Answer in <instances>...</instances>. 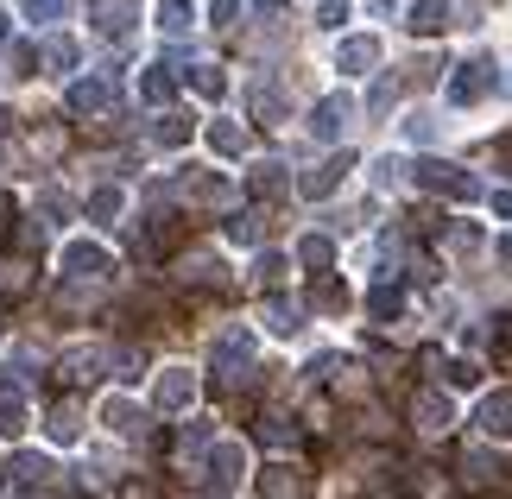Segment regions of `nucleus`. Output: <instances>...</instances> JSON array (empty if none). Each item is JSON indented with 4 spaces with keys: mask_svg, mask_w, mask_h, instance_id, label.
I'll return each mask as SVG.
<instances>
[{
    "mask_svg": "<svg viewBox=\"0 0 512 499\" xmlns=\"http://www.w3.org/2000/svg\"><path fill=\"white\" fill-rule=\"evenodd\" d=\"M411 171H418V184H424L430 196H449V203H475V196H481L475 177H468L462 165H443V158H418Z\"/></svg>",
    "mask_w": 512,
    "mask_h": 499,
    "instance_id": "nucleus-1",
    "label": "nucleus"
},
{
    "mask_svg": "<svg viewBox=\"0 0 512 499\" xmlns=\"http://www.w3.org/2000/svg\"><path fill=\"white\" fill-rule=\"evenodd\" d=\"M108 272H114L108 247H95V241H70L64 247V278L70 285H95V278H108Z\"/></svg>",
    "mask_w": 512,
    "mask_h": 499,
    "instance_id": "nucleus-2",
    "label": "nucleus"
},
{
    "mask_svg": "<svg viewBox=\"0 0 512 499\" xmlns=\"http://www.w3.org/2000/svg\"><path fill=\"white\" fill-rule=\"evenodd\" d=\"M247 367H253V335L247 329H228L222 342H215V379H228V386H234Z\"/></svg>",
    "mask_w": 512,
    "mask_h": 499,
    "instance_id": "nucleus-3",
    "label": "nucleus"
},
{
    "mask_svg": "<svg viewBox=\"0 0 512 499\" xmlns=\"http://www.w3.org/2000/svg\"><path fill=\"white\" fill-rule=\"evenodd\" d=\"M190 398H196V373L190 367H165L159 386H152V405L159 411H190Z\"/></svg>",
    "mask_w": 512,
    "mask_h": 499,
    "instance_id": "nucleus-4",
    "label": "nucleus"
},
{
    "mask_svg": "<svg viewBox=\"0 0 512 499\" xmlns=\"http://www.w3.org/2000/svg\"><path fill=\"white\" fill-rule=\"evenodd\" d=\"M411 424L430 430V436H443L449 424H456V405H449L443 392H418V398H411Z\"/></svg>",
    "mask_w": 512,
    "mask_h": 499,
    "instance_id": "nucleus-5",
    "label": "nucleus"
},
{
    "mask_svg": "<svg viewBox=\"0 0 512 499\" xmlns=\"http://www.w3.org/2000/svg\"><path fill=\"white\" fill-rule=\"evenodd\" d=\"M487 89H494V64H462L456 76H449V102H456V108L481 102Z\"/></svg>",
    "mask_w": 512,
    "mask_h": 499,
    "instance_id": "nucleus-6",
    "label": "nucleus"
},
{
    "mask_svg": "<svg viewBox=\"0 0 512 499\" xmlns=\"http://www.w3.org/2000/svg\"><path fill=\"white\" fill-rule=\"evenodd\" d=\"M108 354L102 348H70L64 361H57V379H70V386H89V379H102Z\"/></svg>",
    "mask_w": 512,
    "mask_h": 499,
    "instance_id": "nucleus-7",
    "label": "nucleus"
},
{
    "mask_svg": "<svg viewBox=\"0 0 512 499\" xmlns=\"http://www.w3.org/2000/svg\"><path fill=\"white\" fill-rule=\"evenodd\" d=\"M475 424H481V436H494V443H506V436H512V392H494V398H481Z\"/></svg>",
    "mask_w": 512,
    "mask_h": 499,
    "instance_id": "nucleus-8",
    "label": "nucleus"
},
{
    "mask_svg": "<svg viewBox=\"0 0 512 499\" xmlns=\"http://www.w3.org/2000/svg\"><path fill=\"white\" fill-rule=\"evenodd\" d=\"M380 64V38H342V51H336V70L342 76H361Z\"/></svg>",
    "mask_w": 512,
    "mask_h": 499,
    "instance_id": "nucleus-9",
    "label": "nucleus"
},
{
    "mask_svg": "<svg viewBox=\"0 0 512 499\" xmlns=\"http://www.w3.org/2000/svg\"><path fill=\"white\" fill-rule=\"evenodd\" d=\"M348 95H329V102H317V114H310V133H317V139H336L342 127H348Z\"/></svg>",
    "mask_w": 512,
    "mask_h": 499,
    "instance_id": "nucleus-10",
    "label": "nucleus"
},
{
    "mask_svg": "<svg viewBox=\"0 0 512 499\" xmlns=\"http://www.w3.org/2000/svg\"><path fill=\"white\" fill-rule=\"evenodd\" d=\"M260 499H304V474L285 468V462L266 468V474H260Z\"/></svg>",
    "mask_w": 512,
    "mask_h": 499,
    "instance_id": "nucleus-11",
    "label": "nucleus"
},
{
    "mask_svg": "<svg viewBox=\"0 0 512 499\" xmlns=\"http://www.w3.org/2000/svg\"><path fill=\"white\" fill-rule=\"evenodd\" d=\"M64 108H70V114H95V108H108V83H102V76H83V83H70Z\"/></svg>",
    "mask_w": 512,
    "mask_h": 499,
    "instance_id": "nucleus-12",
    "label": "nucleus"
},
{
    "mask_svg": "<svg viewBox=\"0 0 512 499\" xmlns=\"http://www.w3.org/2000/svg\"><path fill=\"white\" fill-rule=\"evenodd\" d=\"M348 165H354L348 152H342V158H329V165H317V171H304V177H298V190H304V196H329V190L342 184V171H348Z\"/></svg>",
    "mask_w": 512,
    "mask_h": 499,
    "instance_id": "nucleus-13",
    "label": "nucleus"
},
{
    "mask_svg": "<svg viewBox=\"0 0 512 499\" xmlns=\"http://www.w3.org/2000/svg\"><path fill=\"white\" fill-rule=\"evenodd\" d=\"M411 32L418 38H437L443 26H449V0H418V7H411V19H405Z\"/></svg>",
    "mask_w": 512,
    "mask_h": 499,
    "instance_id": "nucleus-14",
    "label": "nucleus"
},
{
    "mask_svg": "<svg viewBox=\"0 0 512 499\" xmlns=\"http://www.w3.org/2000/svg\"><path fill=\"white\" fill-rule=\"evenodd\" d=\"M45 430H51V443H76V436H83V417H76V405H70V398H57V405H51Z\"/></svg>",
    "mask_w": 512,
    "mask_h": 499,
    "instance_id": "nucleus-15",
    "label": "nucleus"
},
{
    "mask_svg": "<svg viewBox=\"0 0 512 499\" xmlns=\"http://www.w3.org/2000/svg\"><path fill=\"white\" fill-rule=\"evenodd\" d=\"M140 95H146L152 108H165L171 95H177V76H171V64H152V70L140 76Z\"/></svg>",
    "mask_w": 512,
    "mask_h": 499,
    "instance_id": "nucleus-16",
    "label": "nucleus"
},
{
    "mask_svg": "<svg viewBox=\"0 0 512 499\" xmlns=\"http://www.w3.org/2000/svg\"><path fill=\"white\" fill-rule=\"evenodd\" d=\"M399 310H405V291L399 285H373L367 291V316H373V323H392Z\"/></svg>",
    "mask_w": 512,
    "mask_h": 499,
    "instance_id": "nucleus-17",
    "label": "nucleus"
},
{
    "mask_svg": "<svg viewBox=\"0 0 512 499\" xmlns=\"http://www.w3.org/2000/svg\"><path fill=\"white\" fill-rule=\"evenodd\" d=\"M266 329H272V335H298V329H304V310L285 304V297H266Z\"/></svg>",
    "mask_w": 512,
    "mask_h": 499,
    "instance_id": "nucleus-18",
    "label": "nucleus"
},
{
    "mask_svg": "<svg viewBox=\"0 0 512 499\" xmlns=\"http://www.w3.org/2000/svg\"><path fill=\"white\" fill-rule=\"evenodd\" d=\"M102 424H108L114 436H140V424H146V417L133 411L127 398H108V405H102Z\"/></svg>",
    "mask_w": 512,
    "mask_h": 499,
    "instance_id": "nucleus-19",
    "label": "nucleus"
},
{
    "mask_svg": "<svg viewBox=\"0 0 512 499\" xmlns=\"http://www.w3.org/2000/svg\"><path fill=\"white\" fill-rule=\"evenodd\" d=\"M298 259H304L310 272H329V266H336V241H329V234H304V241H298Z\"/></svg>",
    "mask_w": 512,
    "mask_h": 499,
    "instance_id": "nucleus-20",
    "label": "nucleus"
},
{
    "mask_svg": "<svg viewBox=\"0 0 512 499\" xmlns=\"http://www.w3.org/2000/svg\"><path fill=\"white\" fill-rule=\"evenodd\" d=\"M253 430H260V443H272V449H291V443H298V424H291V417H279V411H266Z\"/></svg>",
    "mask_w": 512,
    "mask_h": 499,
    "instance_id": "nucleus-21",
    "label": "nucleus"
},
{
    "mask_svg": "<svg viewBox=\"0 0 512 499\" xmlns=\"http://www.w3.org/2000/svg\"><path fill=\"white\" fill-rule=\"evenodd\" d=\"M247 190L260 196V203H272V196H285V165H260L247 177Z\"/></svg>",
    "mask_w": 512,
    "mask_h": 499,
    "instance_id": "nucleus-22",
    "label": "nucleus"
},
{
    "mask_svg": "<svg viewBox=\"0 0 512 499\" xmlns=\"http://www.w3.org/2000/svg\"><path fill=\"white\" fill-rule=\"evenodd\" d=\"M411 499H456V487H449L437 468H418L411 474Z\"/></svg>",
    "mask_w": 512,
    "mask_h": 499,
    "instance_id": "nucleus-23",
    "label": "nucleus"
},
{
    "mask_svg": "<svg viewBox=\"0 0 512 499\" xmlns=\"http://www.w3.org/2000/svg\"><path fill=\"white\" fill-rule=\"evenodd\" d=\"M209 146L222 152V158H234V152H247V127H234V121H215V127H209Z\"/></svg>",
    "mask_w": 512,
    "mask_h": 499,
    "instance_id": "nucleus-24",
    "label": "nucleus"
},
{
    "mask_svg": "<svg viewBox=\"0 0 512 499\" xmlns=\"http://www.w3.org/2000/svg\"><path fill=\"white\" fill-rule=\"evenodd\" d=\"M190 89L196 95H209V102H222V89H228V76L215 70V64H190Z\"/></svg>",
    "mask_w": 512,
    "mask_h": 499,
    "instance_id": "nucleus-25",
    "label": "nucleus"
},
{
    "mask_svg": "<svg viewBox=\"0 0 512 499\" xmlns=\"http://www.w3.org/2000/svg\"><path fill=\"white\" fill-rule=\"evenodd\" d=\"M159 32L165 38H184L190 32V7H184V0H159Z\"/></svg>",
    "mask_w": 512,
    "mask_h": 499,
    "instance_id": "nucleus-26",
    "label": "nucleus"
},
{
    "mask_svg": "<svg viewBox=\"0 0 512 499\" xmlns=\"http://www.w3.org/2000/svg\"><path fill=\"white\" fill-rule=\"evenodd\" d=\"M13 481L19 487H45L51 481V462H45V455H19V462H13Z\"/></svg>",
    "mask_w": 512,
    "mask_h": 499,
    "instance_id": "nucleus-27",
    "label": "nucleus"
},
{
    "mask_svg": "<svg viewBox=\"0 0 512 499\" xmlns=\"http://www.w3.org/2000/svg\"><path fill=\"white\" fill-rule=\"evenodd\" d=\"M121 209H127V196H121V190H95V196H89V222H114Z\"/></svg>",
    "mask_w": 512,
    "mask_h": 499,
    "instance_id": "nucleus-28",
    "label": "nucleus"
},
{
    "mask_svg": "<svg viewBox=\"0 0 512 499\" xmlns=\"http://www.w3.org/2000/svg\"><path fill=\"white\" fill-rule=\"evenodd\" d=\"M437 373H443V379H449V386H456V392L481 386V367H475V361H437Z\"/></svg>",
    "mask_w": 512,
    "mask_h": 499,
    "instance_id": "nucleus-29",
    "label": "nucleus"
},
{
    "mask_svg": "<svg viewBox=\"0 0 512 499\" xmlns=\"http://www.w3.org/2000/svg\"><path fill=\"white\" fill-rule=\"evenodd\" d=\"M310 304H317V310H342V304H348V291L336 285V278H323V272H317V285H310Z\"/></svg>",
    "mask_w": 512,
    "mask_h": 499,
    "instance_id": "nucleus-30",
    "label": "nucleus"
},
{
    "mask_svg": "<svg viewBox=\"0 0 512 499\" xmlns=\"http://www.w3.org/2000/svg\"><path fill=\"white\" fill-rule=\"evenodd\" d=\"M108 367H114V379H127V386H133V379H140V367H146V354H140V348H114Z\"/></svg>",
    "mask_w": 512,
    "mask_h": 499,
    "instance_id": "nucleus-31",
    "label": "nucleus"
},
{
    "mask_svg": "<svg viewBox=\"0 0 512 499\" xmlns=\"http://www.w3.org/2000/svg\"><path fill=\"white\" fill-rule=\"evenodd\" d=\"M184 278H196V285H222V259L196 253V259H184Z\"/></svg>",
    "mask_w": 512,
    "mask_h": 499,
    "instance_id": "nucleus-32",
    "label": "nucleus"
},
{
    "mask_svg": "<svg viewBox=\"0 0 512 499\" xmlns=\"http://www.w3.org/2000/svg\"><path fill=\"white\" fill-rule=\"evenodd\" d=\"M462 474H468V481H475V487H494V481H500L494 455H468V462H462Z\"/></svg>",
    "mask_w": 512,
    "mask_h": 499,
    "instance_id": "nucleus-33",
    "label": "nucleus"
},
{
    "mask_svg": "<svg viewBox=\"0 0 512 499\" xmlns=\"http://www.w3.org/2000/svg\"><path fill=\"white\" fill-rule=\"evenodd\" d=\"M392 102H399V76H380V83H373V95H367V114H386Z\"/></svg>",
    "mask_w": 512,
    "mask_h": 499,
    "instance_id": "nucleus-34",
    "label": "nucleus"
},
{
    "mask_svg": "<svg viewBox=\"0 0 512 499\" xmlns=\"http://www.w3.org/2000/svg\"><path fill=\"white\" fill-rule=\"evenodd\" d=\"M19 430H26V405L13 392V398H0V436H19Z\"/></svg>",
    "mask_w": 512,
    "mask_h": 499,
    "instance_id": "nucleus-35",
    "label": "nucleus"
},
{
    "mask_svg": "<svg viewBox=\"0 0 512 499\" xmlns=\"http://www.w3.org/2000/svg\"><path fill=\"white\" fill-rule=\"evenodd\" d=\"M19 13H26V19H64L70 0H19Z\"/></svg>",
    "mask_w": 512,
    "mask_h": 499,
    "instance_id": "nucleus-36",
    "label": "nucleus"
},
{
    "mask_svg": "<svg viewBox=\"0 0 512 499\" xmlns=\"http://www.w3.org/2000/svg\"><path fill=\"white\" fill-rule=\"evenodd\" d=\"M253 272H260V291H279V278H285V259H279V253H260V266H253Z\"/></svg>",
    "mask_w": 512,
    "mask_h": 499,
    "instance_id": "nucleus-37",
    "label": "nucleus"
},
{
    "mask_svg": "<svg viewBox=\"0 0 512 499\" xmlns=\"http://www.w3.org/2000/svg\"><path fill=\"white\" fill-rule=\"evenodd\" d=\"M184 139H190V121H184V114H165V121H159V146H184Z\"/></svg>",
    "mask_w": 512,
    "mask_h": 499,
    "instance_id": "nucleus-38",
    "label": "nucleus"
},
{
    "mask_svg": "<svg viewBox=\"0 0 512 499\" xmlns=\"http://www.w3.org/2000/svg\"><path fill=\"white\" fill-rule=\"evenodd\" d=\"M45 57H51L57 70H70V64H76V45H70V38H51V45H45Z\"/></svg>",
    "mask_w": 512,
    "mask_h": 499,
    "instance_id": "nucleus-39",
    "label": "nucleus"
},
{
    "mask_svg": "<svg viewBox=\"0 0 512 499\" xmlns=\"http://www.w3.org/2000/svg\"><path fill=\"white\" fill-rule=\"evenodd\" d=\"M228 234H234V241H260V215H234Z\"/></svg>",
    "mask_w": 512,
    "mask_h": 499,
    "instance_id": "nucleus-40",
    "label": "nucleus"
},
{
    "mask_svg": "<svg viewBox=\"0 0 512 499\" xmlns=\"http://www.w3.org/2000/svg\"><path fill=\"white\" fill-rule=\"evenodd\" d=\"M399 158H380V165H373V184H380V190H392V184H399Z\"/></svg>",
    "mask_w": 512,
    "mask_h": 499,
    "instance_id": "nucleus-41",
    "label": "nucleus"
},
{
    "mask_svg": "<svg viewBox=\"0 0 512 499\" xmlns=\"http://www.w3.org/2000/svg\"><path fill=\"white\" fill-rule=\"evenodd\" d=\"M26 285H32V278H26V266H0V291H13V297H19Z\"/></svg>",
    "mask_w": 512,
    "mask_h": 499,
    "instance_id": "nucleus-42",
    "label": "nucleus"
},
{
    "mask_svg": "<svg viewBox=\"0 0 512 499\" xmlns=\"http://www.w3.org/2000/svg\"><path fill=\"white\" fill-rule=\"evenodd\" d=\"M114 499H165V493H159V487H152V481H127V487H121V493H114Z\"/></svg>",
    "mask_w": 512,
    "mask_h": 499,
    "instance_id": "nucleus-43",
    "label": "nucleus"
},
{
    "mask_svg": "<svg viewBox=\"0 0 512 499\" xmlns=\"http://www.w3.org/2000/svg\"><path fill=\"white\" fill-rule=\"evenodd\" d=\"M253 108H260V121H272V114H279L285 102H279V95H272V89H260V95H253Z\"/></svg>",
    "mask_w": 512,
    "mask_h": 499,
    "instance_id": "nucleus-44",
    "label": "nucleus"
},
{
    "mask_svg": "<svg viewBox=\"0 0 512 499\" xmlns=\"http://www.w3.org/2000/svg\"><path fill=\"white\" fill-rule=\"evenodd\" d=\"M405 133H411V139H430V133H437V121H430V114H411Z\"/></svg>",
    "mask_w": 512,
    "mask_h": 499,
    "instance_id": "nucleus-45",
    "label": "nucleus"
},
{
    "mask_svg": "<svg viewBox=\"0 0 512 499\" xmlns=\"http://www.w3.org/2000/svg\"><path fill=\"white\" fill-rule=\"evenodd\" d=\"M234 7H241V0H209V19H215V26H228Z\"/></svg>",
    "mask_w": 512,
    "mask_h": 499,
    "instance_id": "nucleus-46",
    "label": "nucleus"
},
{
    "mask_svg": "<svg viewBox=\"0 0 512 499\" xmlns=\"http://www.w3.org/2000/svg\"><path fill=\"white\" fill-rule=\"evenodd\" d=\"M494 215H506V222H512V190H494Z\"/></svg>",
    "mask_w": 512,
    "mask_h": 499,
    "instance_id": "nucleus-47",
    "label": "nucleus"
},
{
    "mask_svg": "<svg viewBox=\"0 0 512 499\" xmlns=\"http://www.w3.org/2000/svg\"><path fill=\"white\" fill-rule=\"evenodd\" d=\"M253 7H260V13H285V0H253Z\"/></svg>",
    "mask_w": 512,
    "mask_h": 499,
    "instance_id": "nucleus-48",
    "label": "nucleus"
},
{
    "mask_svg": "<svg viewBox=\"0 0 512 499\" xmlns=\"http://www.w3.org/2000/svg\"><path fill=\"white\" fill-rule=\"evenodd\" d=\"M0 392H19V379H13L7 367H0Z\"/></svg>",
    "mask_w": 512,
    "mask_h": 499,
    "instance_id": "nucleus-49",
    "label": "nucleus"
},
{
    "mask_svg": "<svg viewBox=\"0 0 512 499\" xmlns=\"http://www.w3.org/2000/svg\"><path fill=\"white\" fill-rule=\"evenodd\" d=\"M7 38H13V19H0V51H7Z\"/></svg>",
    "mask_w": 512,
    "mask_h": 499,
    "instance_id": "nucleus-50",
    "label": "nucleus"
},
{
    "mask_svg": "<svg viewBox=\"0 0 512 499\" xmlns=\"http://www.w3.org/2000/svg\"><path fill=\"white\" fill-rule=\"evenodd\" d=\"M7 215H13V203H7V196H0V228H7Z\"/></svg>",
    "mask_w": 512,
    "mask_h": 499,
    "instance_id": "nucleus-51",
    "label": "nucleus"
},
{
    "mask_svg": "<svg viewBox=\"0 0 512 499\" xmlns=\"http://www.w3.org/2000/svg\"><path fill=\"white\" fill-rule=\"evenodd\" d=\"M500 253H506V259H512V234H506V241H500Z\"/></svg>",
    "mask_w": 512,
    "mask_h": 499,
    "instance_id": "nucleus-52",
    "label": "nucleus"
},
{
    "mask_svg": "<svg viewBox=\"0 0 512 499\" xmlns=\"http://www.w3.org/2000/svg\"><path fill=\"white\" fill-rule=\"evenodd\" d=\"M373 499H386V493H373Z\"/></svg>",
    "mask_w": 512,
    "mask_h": 499,
    "instance_id": "nucleus-53",
    "label": "nucleus"
}]
</instances>
